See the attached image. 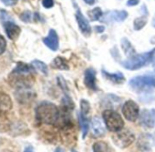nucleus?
Returning <instances> with one entry per match:
<instances>
[{"mask_svg":"<svg viewBox=\"0 0 155 152\" xmlns=\"http://www.w3.org/2000/svg\"><path fill=\"white\" fill-rule=\"evenodd\" d=\"M93 152H114V150L104 141H98L93 144Z\"/></svg>","mask_w":155,"mask_h":152,"instance_id":"obj_17","label":"nucleus"},{"mask_svg":"<svg viewBox=\"0 0 155 152\" xmlns=\"http://www.w3.org/2000/svg\"><path fill=\"white\" fill-rule=\"evenodd\" d=\"M131 89L137 92H147L155 89V76L141 75L131 79L129 82Z\"/></svg>","mask_w":155,"mask_h":152,"instance_id":"obj_3","label":"nucleus"},{"mask_svg":"<svg viewBox=\"0 0 155 152\" xmlns=\"http://www.w3.org/2000/svg\"><path fill=\"white\" fill-rule=\"evenodd\" d=\"M36 118L46 125L58 124L60 118V110L51 102H42L36 108Z\"/></svg>","mask_w":155,"mask_h":152,"instance_id":"obj_1","label":"nucleus"},{"mask_svg":"<svg viewBox=\"0 0 155 152\" xmlns=\"http://www.w3.org/2000/svg\"><path fill=\"white\" fill-rule=\"evenodd\" d=\"M140 2V0H128L127 2V6L128 7H134L137 6Z\"/></svg>","mask_w":155,"mask_h":152,"instance_id":"obj_27","label":"nucleus"},{"mask_svg":"<svg viewBox=\"0 0 155 152\" xmlns=\"http://www.w3.org/2000/svg\"><path fill=\"white\" fill-rule=\"evenodd\" d=\"M153 26L155 27V17H154V18H153Z\"/></svg>","mask_w":155,"mask_h":152,"instance_id":"obj_32","label":"nucleus"},{"mask_svg":"<svg viewBox=\"0 0 155 152\" xmlns=\"http://www.w3.org/2000/svg\"><path fill=\"white\" fill-rule=\"evenodd\" d=\"M146 24H147V17H146V15H143L140 18H135V20L133 22V28H134V30L139 31V30L142 29Z\"/></svg>","mask_w":155,"mask_h":152,"instance_id":"obj_21","label":"nucleus"},{"mask_svg":"<svg viewBox=\"0 0 155 152\" xmlns=\"http://www.w3.org/2000/svg\"><path fill=\"white\" fill-rule=\"evenodd\" d=\"M103 120L107 128L111 132H118L124 127V122L120 115L111 109H106L102 113Z\"/></svg>","mask_w":155,"mask_h":152,"instance_id":"obj_4","label":"nucleus"},{"mask_svg":"<svg viewBox=\"0 0 155 152\" xmlns=\"http://www.w3.org/2000/svg\"><path fill=\"white\" fill-rule=\"evenodd\" d=\"M91 129H92V133L94 136L96 137H101L105 134V128H104V126L101 122V120L95 117L92 118L91 120Z\"/></svg>","mask_w":155,"mask_h":152,"instance_id":"obj_13","label":"nucleus"},{"mask_svg":"<svg viewBox=\"0 0 155 152\" xmlns=\"http://www.w3.org/2000/svg\"><path fill=\"white\" fill-rule=\"evenodd\" d=\"M2 152H11V151H8V150H3Z\"/></svg>","mask_w":155,"mask_h":152,"instance_id":"obj_34","label":"nucleus"},{"mask_svg":"<svg viewBox=\"0 0 155 152\" xmlns=\"http://www.w3.org/2000/svg\"><path fill=\"white\" fill-rule=\"evenodd\" d=\"M42 5L46 8H51L54 6V1L53 0H43Z\"/></svg>","mask_w":155,"mask_h":152,"instance_id":"obj_25","label":"nucleus"},{"mask_svg":"<svg viewBox=\"0 0 155 152\" xmlns=\"http://www.w3.org/2000/svg\"><path fill=\"white\" fill-rule=\"evenodd\" d=\"M3 4H5L6 6H15L18 2V0H0Z\"/></svg>","mask_w":155,"mask_h":152,"instance_id":"obj_26","label":"nucleus"},{"mask_svg":"<svg viewBox=\"0 0 155 152\" xmlns=\"http://www.w3.org/2000/svg\"><path fill=\"white\" fill-rule=\"evenodd\" d=\"M4 27H5L8 37L10 39H16L17 37H18L21 29L18 25H16L15 23H12V22H6L4 24Z\"/></svg>","mask_w":155,"mask_h":152,"instance_id":"obj_12","label":"nucleus"},{"mask_svg":"<svg viewBox=\"0 0 155 152\" xmlns=\"http://www.w3.org/2000/svg\"><path fill=\"white\" fill-rule=\"evenodd\" d=\"M52 66L54 68H57V69H60V70H68L69 67H68V64L67 62V60L64 58V57H56L53 62L51 63Z\"/></svg>","mask_w":155,"mask_h":152,"instance_id":"obj_18","label":"nucleus"},{"mask_svg":"<svg viewBox=\"0 0 155 152\" xmlns=\"http://www.w3.org/2000/svg\"><path fill=\"white\" fill-rule=\"evenodd\" d=\"M135 139L134 135L130 130H120L118 132H115V134L112 136V140L116 146H118L120 148L128 147Z\"/></svg>","mask_w":155,"mask_h":152,"instance_id":"obj_5","label":"nucleus"},{"mask_svg":"<svg viewBox=\"0 0 155 152\" xmlns=\"http://www.w3.org/2000/svg\"><path fill=\"white\" fill-rule=\"evenodd\" d=\"M155 55V48L144 52L141 54H135L131 57H130L128 59L120 62L123 67L129 70H136L139 68H141L147 65H149L154 57Z\"/></svg>","mask_w":155,"mask_h":152,"instance_id":"obj_2","label":"nucleus"},{"mask_svg":"<svg viewBox=\"0 0 155 152\" xmlns=\"http://www.w3.org/2000/svg\"><path fill=\"white\" fill-rule=\"evenodd\" d=\"M24 152H35V151H34V148L32 147H27L25 148Z\"/></svg>","mask_w":155,"mask_h":152,"instance_id":"obj_30","label":"nucleus"},{"mask_svg":"<svg viewBox=\"0 0 155 152\" xmlns=\"http://www.w3.org/2000/svg\"><path fill=\"white\" fill-rule=\"evenodd\" d=\"M90 110H91L90 103L85 99L81 100V114L88 116L89 113H90Z\"/></svg>","mask_w":155,"mask_h":152,"instance_id":"obj_23","label":"nucleus"},{"mask_svg":"<svg viewBox=\"0 0 155 152\" xmlns=\"http://www.w3.org/2000/svg\"><path fill=\"white\" fill-rule=\"evenodd\" d=\"M83 1H84L86 4H88V5H90V6H92V5L95 4L96 0H83Z\"/></svg>","mask_w":155,"mask_h":152,"instance_id":"obj_29","label":"nucleus"},{"mask_svg":"<svg viewBox=\"0 0 155 152\" xmlns=\"http://www.w3.org/2000/svg\"><path fill=\"white\" fill-rule=\"evenodd\" d=\"M140 122L146 128H152L155 124V110L143 109L140 114Z\"/></svg>","mask_w":155,"mask_h":152,"instance_id":"obj_9","label":"nucleus"},{"mask_svg":"<svg viewBox=\"0 0 155 152\" xmlns=\"http://www.w3.org/2000/svg\"><path fill=\"white\" fill-rule=\"evenodd\" d=\"M43 42L49 49L53 51H56L58 49V46H59L58 36L54 29L49 30L48 35L45 38H43Z\"/></svg>","mask_w":155,"mask_h":152,"instance_id":"obj_11","label":"nucleus"},{"mask_svg":"<svg viewBox=\"0 0 155 152\" xmlns=\"http://www.w3.org/2000/svg\"><path fill=\"white\" fill-rule=\"evenodd\" d=\"M102 76H104L108 80H110L113 83H116V84L122 83L125 80V77L121 72L110 73V72L106 71L105 69H102Z\"/></svg>","mask_w":155,"mask_h":152,"instance_id":"obj_14","label":"nucleus"},{"mask_svg":"<svg viewBox=\"0 0 155 152\" xmlns=\"http://www.w3.org/2000/svg\"><path fill=\"white\" fill-rule=\"evenodd\" d=\"M75 17H76V20L78 22V25H79V27H80L81 32L85 37H90L91 34V25H90L88 19L84 17V15L82 14V12L79 8H77Z\"/></svg>","mask_w":155,"mask_h":152,"instance_id":"obj_8","label":"nucleus"},{"mask_svg":"<svg viewBox=\"0 0 155 152\" xmlns=\"http://www.w3.org/2000/svg\"><path fill=\"white\" fill-rule=\"evenodd\" d=\"M12 108V101L10 98L5 94L0 92V111L5 112Z\"/></svg>","mask_w":155,"mask_h":152,"instance_id":"obj_15","label":"nucleus"},{"mask_svg":"<svg viewBox=\"0 0 155 152\" xmlns=\"http://www.w3.org/2000/svg\"><path fill=\"white\" fill-rule=\"evenodd\" d=\"M72 152H77V151H75V150H72Z\"/></svg>","mask_w":155,"mask_h":152,"instance_id":"obj_35","label":"nucleus"},{"mask_svg":"<svg viewBox=\"0 0 155 152\" xmlns=\"http://www.w3.org/2000/svg\"><path fill=\"white\" fill-rule=\"evenodd\" d=\"M84 84L85 86L91 89V90H97V84H96V71L94 68L90 67L86 69L84 73Z\"/></svg>","mask_w":155,"mask_h":152,"instance_id":"obj_10","label":"nucleus"},{"mask_svg":"<svg viewBox=\"0 0 155 152\" xmlns=\"http://www.w3.org/2000/svg\"><path fill=\"white\" fill-rule=\"evenodd\" d=\"M88 16L91 18V21H97L100 20L102 16H103V12L101 10V8H95L90 11H88Z\"/></svg>","mask_w":155,"mask_h":152,"instance_id":"obj_20","label":"nucleus"},{"mask_svg":"<svg viewBox=\"0 0 155 152\" xmlns=\"http://www.w3.org/2000/svg\"><path fill=\"white\" fill-rule=\"evenodd\" d=\"M32 66L33 67H35L36 69H38L39 72H41L42 74L44 75H48V66L42 62V61H39V60H34L32 62Z\"/></svg>","mask_w":155,"mask_h":152,"instance_id":"obj_22","label":"nucleus"},{"mask_svg":"<svg viewBox=\"0 0 155 152\" xmlns=\"http://www.w3.org/2000/svg\"><path fill=\"white\" fill-rule=\"evenodd\" d=\"M104 27L103 26H97V27H95V30H96V32H98V33H102L103 31H104Z\"/></svg>","mask_w":155,"mask_h":152,"instance_id":"obj_28","label":"nucleus"},{"mask_svg":"<svg viewBox=\"0 0 155 152\" xmlns=\"http://www.w3.org/2000/svg\"><path fill=\"white\" fill-rule=\"evenodd\" d=\"M7 48V41L3 36L0 35V55H2Z\"/></svg>","mask_w":155,"mask_h":152,"instance_id":"obj_24","label":"nucleus"},{"mask_svg":"<svg viewBox=\"0 0 155 152\" xmlns=\"http://www.w3.org/2000/svg\"><path fill=\"white\" fill-rule=\"evenodd\" d=\"M120 45H121V48L124 52V54L130 57L133 55H135V49L133 47V46L131 45V43L129 41V39H127L126 37H123L120 41Z\"/></svg>","mask_w":155,"mask_h":152,"instance_id":"obj_16","label":"nucleus"},{"mask_svg":"<svg viewBox=\"0 0 155 152\" xmlns=\"http://www.w3.org/2000/svg\"><path fill=\"white\" fill-rule=\"evenodd\" d=\"M122 113L125 118L130 122H134L139 118L140 116V108L137 103L132 100H128L124 103L122 107Z\"/></svg>","mask_w":155,"mask_h":152,"instance_id":"obj_6","label":"nucleus"},{"mask_svg":"<svg viewBox=\"0 0 155 152\" xmlns=\"http://www.w3.org/2000/svg\"><path fill=\"white\" fill-rule=\"evenodd\" d=\"M88 116H85V115H82V114H80V124H81V130H82V137L83 138L86 137L88 131H89V119L87 118Z\"/></svg>","mask_w":155,"mask_h":152,"instance_id":"obj_19","label":"nucleus"},{"mask_svg":"<svg viewBox=\"0 0 155 152\" xmlns=\"http://www.w3.org/2000/svg\"><path fill=\"white\" fill-rule=\"evenodd\" d=\"M55 152H64V150L61 149V148H59V147H58V148L55 150Z\"/></svg>","mask_w":155,"mask_h":152,"instance_id":"obj_31","label":"nucleus"},{"mask_svg":"<svg viewBox=\"0 0 155 152\" xmlns=\"http://www.w3.org/2000/svg\"><path fill=\"white\" fill-rule=\"evenodd\" d=\"M153 66H154V69H155V57H154V62H153Z\"/></svg>","mask_w":155,"mask_h":152,"instance_id":"obj_33","label":"nucleus"},{"mask_svg":"<svg viewBox=\"0 0 155 152\" xmlns=\"http://www.w3.org/2000/svg\"><path fill=\"white\" fill-rule=\"evenodd\" d=\"M128 18V12L125 10H112L107 12L105 15L102 16V21L105 23H111V22H123Z\"/></svg>","mask_w":155,"mask_h":152,"instance_id":"obj_7","label":"nucleus"}]
</instances>
